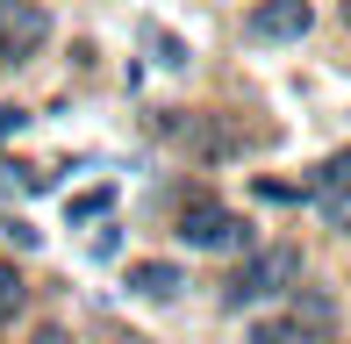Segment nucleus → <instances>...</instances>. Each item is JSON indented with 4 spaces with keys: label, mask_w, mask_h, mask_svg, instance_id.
<instances>
[{
    "label": "nucleus",
    "mask_w": 351,
    "mask_h": 344,
    "mask_svg": "<svg viewBox=\"0 0 351 344\" xmlns=\"http://www.w3.org/2000/svg\"><path fill=\"white\" fill-rule=\"evenodd\" d=\"M294 280H301V251H294V244H258V251L230 273L222 302H230V308H258V302H273V294H287Z\"/></svg>",
    "instance_id": "f257e3e1"
},
{
    "label": "nucleus",
    "mask_w": 351,
    "mask_h": 344,
    "mask_svg": "<svg viewBox=\"0 0 351 344\" xmlns=\"http://www.w3.org/2000/svg\"><path fill=\"white\" fill-rule=\"evenodd\" d=\"M180 244L186 251H244L251 244V223L222 201H186L180 208Z\"/></svg>",
    "instance_id": "f03ea898"
},
{
    "label": "nucleus",
    "mask_w": 351,
    "mask_h": 344,
    "mask_svg": "<svg viewBox=\"0 0 351 344\" xmlns=\"http://www.w3.org/2000/svg\"><path fill=\"white\" fill-rule=\"evenodd\" d=\"M43 43H51V14H43L36 0H14V8H0V65H29Z\"/></svg>",
    "instance_id": "7ed1b4c3"
},
{
    "label": "nucleus",
    "mask_w": 351,
    "mask_h": 344,
    "mask_svg": "<svg viewBox=\"0 0 351 344\" xmlns=\"http://www.w3.org/2000/svg\"><path fill=\"white\" fill-rule=\"evenodd\" d=\"M315 29V8L308 0H258V8L244 14V36L251 43H301Z\"/></svg>",
    "instance_id": "20e7f679"
},
{
    "label": "nucleus",
    "mask_w": 351,
    "mask_h": 344,
    "mask_svg": "<svg viewBox=\"0 0 351 344\" xmlns=\"http://www.w3.org/2000/svg\"><path fill=\"white\" fill-rule=\"evenodd\" d=\"M122 287H130V294H143V302H172V294L186 287V273H180L172 258H136Z\"/></svg>",
    "instance_id": "39448f33"
},
{
    "label": "nucleus",
    "mask_w": 351,
    "mask_h": 344,
    "mask_svg": "<svg viewBox=\"0 0 351 344\" xmlns=\"http://www.w3.org/2000/svg\"><path fill=\"white\" fill-rule=\"evenodd\" d=\"M330 186H351V151H337V158H323L308 172V180L294 186V201H315V194H330Z\"/></svg>",
    "instance_id": "423d86ee"
},
{
    "label": "nucleus",
    "mask_w": 351,
    "mask_h": 344,
    "mask_svg": "<svg viewBox=\"0 0 351 344\" xmlns=\"http://www.w3.org/2000/svg\"><path fill=\"white\" fill-rule=\"evenodd\" d=\"M143 43H151V58H158V65H165V72H180L186 58H194V51H186V43H180V36H172V29H165V22H143Z\"/></svg>",
    "instance_id": "0eeeda50"
},
{
    "label": "nucleus",
    "mask_w": 351,
    "mask_h": 344,
    "mask_svg": "<svg viewBox=\"0 0 351 344\" xmlns=\"http://www.w3.org/2000/svg\"><path fill=\"white\" fill-rule=\"evenodd\" d=\"M22 302H29V280L14 273V258H0V330L22 316Z\"/></svg>",
    "instance_id": "6e6552de"
},
{
    "label": "nucleus",
    "mask_w": 351,
    "mask_h": 344,
    "mask_svg": "<svg viewBox=\"0 0 351 344\" xmlns=\"http://www.w3.org/2000/svg\"><path fill=\"white\" fill-rule=\"evenodd\" d=\"M108 208H115V186H93V194H79V201H72L65 215H72V223H101Z\"/></svg>",
    "instance_id": "1a4fd4ad"
},
{
    "label": "nucleus",
    "mask_w": 351,
    "mask_h": 344,
    "mask_svg": "<svg viewBox=\"0 0 351 344\" xmlns=\"http://www.w3.org/2000/svg\"><path fill=\"white\" fill-rule=\"evenodd\" d=\"M294 330H301L294 316H265V323H251V337H244V344H294Z\"/></svg>",
    "instance_id": "9d476101"
},
{
    "label": "nucleus",
    "mask_w": 351,
    "mask_h": 344,
    "mask_svg": "<svg viewBox=\"0 0 351 344\" xmlns=\"http://www.w3.org/2000/svg\"><path fill=\"white\" fill-rule=\"evenodd\" d=\"M315 201H323L330 230H351V186H330V194H315Z\"/></svg>",
    "instance_id": "9b49d317"
},
{
    "label": "nucleus",
    "mask_w": 351,
    "mask_h": 344,
    "mask_svg": "<svg viewBox=\"0 0 351 344\" xmlns=\"http://www.w3.org/2000/svg\"><path fill=\"white\" fill-rule=\"evenodd\" d=\"M22 122H29L22 108H0V144H8V136H22Z\"/></svg>",
    "instance_id": "f8f14e48"
},
{
    "label": "nucleus",
    "mask_w": 351,
    "mask_h": 344,
    "mask_svg": "<svg viewBox=\"0 0 351 344\" xmlns=\"http://www.w3.org/2000/svg\"><path fill=\"white\" fill-rule=\"evenodd\" d=\"M29 344H72V330H65V323H43V330L29 337Z\"/></svg>",
    "instance_id": "ddd939ff"
},
{
    "label": "nucleus",
    "mask_w": 351,
    "mask_h": 344,
    "mask_svg": "<svg viewBox=\"0 0 351 344\" xmlns=\"http://www.w3.org/2000/svg\"><path fill=\"white\" fill-rule=\"evenodd\" d=\"M0 8H14V0H0Z\"/></svg>",
    "instance_id": "4468645a"
},
{
    "label": "nucleus",
    "mask_w": 351,
    "mask_h": 344,
    "mask_svg": "<svg viewBox=\"0 0 351 344\" xmlns=\"http://www.w3.org/2000/svg\"><path fill=\"white\" fill-rule=\"evenodd\" d=\"M130 344H143V337H130Z\"/></svg>",
    "instance_id": "2eb2a0df"
}]
</instances>
